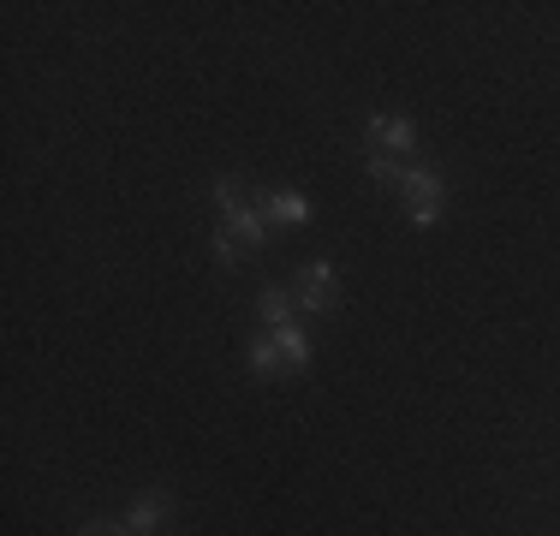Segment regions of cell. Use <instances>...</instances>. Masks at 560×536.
Returning <instances> with one entry per match:
<instances>
[{
  "instance_id": "10",
  "label": "cell",
  "mask_w": 560,
  "mask_h": 536,
  "mask_svg": "<svg viewBox=\"0 0 560 536\" xmlns=\"http://www.w3.org/2000/svg\"><path fill=\"white\" fill-rule=\"evenodd\" d=\"M114 536H131V531H119V525H114Z\"/></svg>"
},
{
  "instance_id": "6",
  "label": "cell",
  "mask_w": 560,
  "mask_h": 536,
  "mask_svg": "<svg viewBox=\"0 0 560 536\" xmlns=\"http://www.w3.org/2000/svg\"><path fill=\"white\" fill-rule=\"evenodd\" d=\"M257 209H262V221H269V226H304V221H311V197L292 191V185H287V191H262Z\"/></svg>"
},
{
  "instance_id": "1",
  "label": "cell",
  "mask_w": 560,
  "mask_h": 536,
  "mask_svg": "<svg viewBox=\"0 0 560 536\" xmlns=\"http://www.w3.org/2000/svg\"><path fill=\"white\" fill-rule=\"evenodd\" d=\"M215 203H221L215 263L233 268V263H245L250 250H262V238H269V221H262L257 197H245V185H238V179H215Z\"/></svg>"
},
{
  "instance_id": "7",
  "label": "cell",
  "mask_w": 560,
  "mask_h": 536,
  "mask_svg": "<svg viewBox=\"0 0 560 536\" xmlns=\"http://www.w3.org/2000/svg\"><path fill=\"white\" fill-rule=\"evenodd\" d=\"M167 513H173V501H167V494H143V501H131V506H126L119 531H131V536H155V531L167 525Z\"/></svg>"
},
{
  "instance_id": "9",
  "label": "cell",
  "mask_w": 560,
  "mask_h": 536,
  "mask_svg": "<svg viewBox=\"0 0 560 536\" xmlns=\"http://www.w3.org/2000/svg\"><path fill=\"white\" fill-rule=\"evenodd\" d=\"M78 536H114V525H102V518H90V525L78 531Z\"/></svg>"
},
{
  "instance_id": "8",
  "label": "cell",
  "mask_w": 560,
  "mask_h": 536,
  "mask_svg": "<svg viewBox=\"0 0 560 536\" xmlns=\"http://www.w3.org/2000/svg\"><path fill=\"white\" fill-rule=\"evenodd\" d=\"M292 311H299V299H292V292H280V287H269L257 299V322H262V328H287Z\"/></svg>"
},
{
  "instance_id": "4",
  "label": "cell",
  "mask_w": 560,
  "mask_h": 536,
  "mask_svg": "<svg viewBox=\"0 0 560 536\" xmlns=\"http://www.w3.org/2000/svg\"><path fill=\"white\" fill-rule=\"evenodd\" d=\"M299 311H311V316H323V311H335L340 304V275H335V263H304L299 268Z\"/></svg>"
},
{
  "instance_id": "2",
  "label": "cell",
  "mask_w": 560,
  "mask_h": 536,
  "mask_svg": "<svg viewBox=\"0 0 560 536\" xmlns=\"http://www.w3.org/2000/svg\"><path fill=\"white\" fill-rule=\"evenodd\" d=\"M250 375H299L311 364V334L299 328V322H287V328H262L257 340H250L245 352Z\"/></svg>"
},
{
  "instance_id": "3",
  "label": "cell",
  "mask_w": 560,
  "mask_h": 536,
  "mask_svg": "<svg viewBox=\"0 0 560 536\" xmlns=\"http://www.w3.org/2000/svg\"><path fill=\"white\" fill-rule=\"evenodd\" d=\"M399 203H406V221L411 226H435V221H442V203H447L442 173L423 167V161H411V167L399 173Z\"/></svg>"
},
{
  "instance_id": "5",
  "label": "cell",
  "mask_w": 560,
  "mask_h": 536,
  "mask_svg": "<svg viewBox=\"0 0 560 536\" xmlns=\"http://www.w3.org/2000/svg\"><path fill=\"white\" fill-rule=\"evenodd\" d=\"M370 150L376 155H411L418 150V126H411V119H394V114H376L370 119Z\"/></svg>"
}]
</instances>
